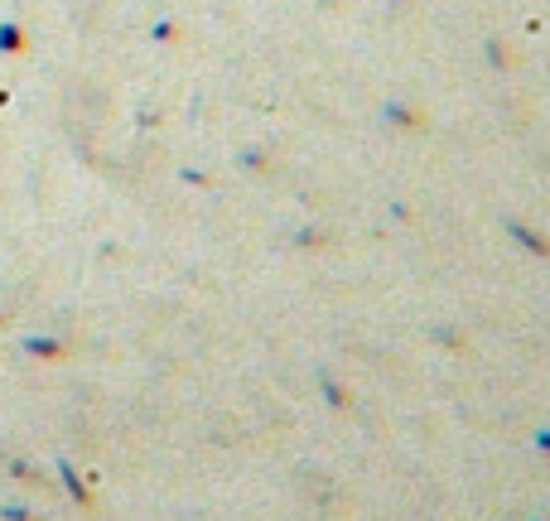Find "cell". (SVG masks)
<instances>
[{"label":"cell","mask_w":550,"mask_h":521,"mask_svg":"<svg viewBox=\"0 0 550 521\" xmlns=\"http://www.w3.org/2000/svg\"><path fill=\"white\" fill-rule=\"evenodd\" d=\"M507 232H512V237H517L526 251H536V256H550V242L541 237V232H536V227H526L522 218H507Z\"/></svg>","instance_id":"1"},{"label":"cell","mask_w":550,"mask_h":521,"mask_svg":"<svg viewBox=\"0 0 550 521\" xmlns=\"http://www.w3.org/2000/svg\"><path fill=\"white\" fill-rule=\"evenodd\" d=\"M386 116H391V121H406V126H415V121H420V111L401 107V102H391V107H386Z\"/></svg>","instance_id":"2"},{"label":"cell","mask_w":550,"mask_h":521,"mask_svg":"<svg viewBox=\"0 0 550 521\" xmlns=\"http://www.w3.org/2000/svg\"><path fill=\"white\" fill-rule=\"evenodd\" d=\"M324 391H329V401H333V406H338V411H348V391H343V386L324 377Z\"/></svg>","instance_id":"3"},{"label":"cell","mask_w":550,"mask_h":521,"mask_svg":"<svg viewBox=\"0 0 550 521\" xmlns=\"http://www.w3.org/2000/svg\"><path fill=\"white\" fill-rule=\"evenodd\" d=\"M536 449H546L550 454V430H536Z\"/></svg>","instance_id":"4"},{"label":"cell","mask_w":550,"mask_h":521,"mask_svg":"<svg viewBox=\"0 0 550 521\" xmlns=\"http://www.w3.org/2000/svg\"><path fill=\"white\" fill-rule=\"evenodd\" d=\"M531 521H546V517H531Z\"/></svg>","instance_id":"5"}]
</instances>
